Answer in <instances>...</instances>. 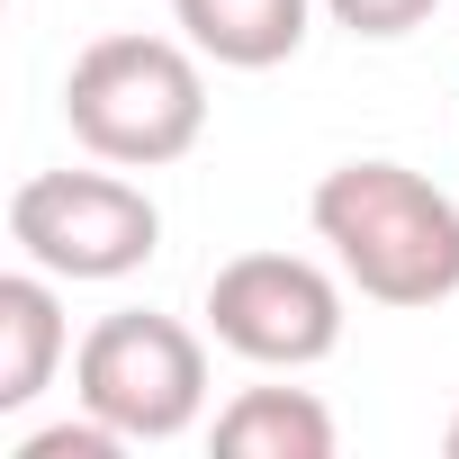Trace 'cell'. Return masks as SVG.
Returning <instances> with one entry per match:
<instances>
[{"label": "cell", "instance_id": "cell-1", "mask_svg": "<svg viewBox=\"0 0 459 459\" xmlns=\"http://www.w3.org/2000/svg\"><path fill=\"white\" fill-rule=\"evenodd\" d=\"M316 235L333 244V271L369 307H441L459 298V198L432 189L405 162H333L307 198Z\"/></svg>", "mask_w": 459, "mask_h": 459}, {"label": "cell", "instance_id": "cell-2", "mask_svg": "<svg viewBox=\"0 0 459 459\" xmlns=\"http://www.w3.org/2000/svg\"><path fill=\"white\" fill-rule=\"evenodd\" d=\"M64 126L117 171H162L207 135V73L189 37H100L64 73Z\"/></svg>", "mask_w": 459, "mask_h": 459}, {"label": "cell", "instance_id": "cell-3", "mask_svg": "<svg viewBox=\"0 0 459 459\" xmlns=\"http://www.w3.org/2000/svg\"><path fill=\"white\" fill-rule=\"evenodd\" d=\"M73 396L117 423L126 441H180L207 414V342L180 316L153 307H117L82 333L73 351Z\"/></svg>", "mask_w": 459, "mask_h": 459}, {"label": "cell", "instance_id": "cell-4", "mask_svg": "<svg viewBox=\"0 0 459 459\" xmlns=\"http://www.w3.org/2000/svg\"><path fill=\"white\" fill-rule=\"evenodd\" d=\"M10 244L37 271L91 289V280H126L162 253V207L135 180H117V162L108 171H28L10 189Z\"/></svg>", "mask_w": 459, "mask_h": 459}, {"label": "cell", "instance_id": "cell-5", "mask_svg": "<svg viewBox=\"0 0 459 459\" xmlns=\"http://www.w3.org/2000/svg\"><path fill=\"white\" fill-rule=\"evenodd\" d=\"M207 333L253 369H316L342 351V280L307 253H235L207 280Z\"/></svg>", "mask_w": 459, "mask_h": 459}, {"label": "cell", "instance_id": "cell-6", "mask_svg": "<svg viewBox=\"0 0 459 459\" xmlns=\"http://www.w3.org/2000/svg\"><path fill=\"white\" fill-rule=\"evenodd\" d=\"M316 10H325V0H171L180 37H189L207 64H225V73H271V64H289V55L307 46Z\"/></svg>", "mask_w": 459, "mask_h": 459}, {"label": "cell", "instance_id": "cell-7", "mask_svg": "<svg viewBox=\"0 0 459 459\" xmlns=\"http://www.w3.org/2000/svg\"><path fill=\"white\" fill-rule=\"evenodd\" d=\"M64 298H55V271H10L0 280V414H28L55 369H64Z\"/></svg>", "mask_w": 459, "mask_h": 459}, {"label": "cell", "instance_id": "cell-8", "mask_svg": "<svg viewBox=\"0 0 459 459\" xmlns=\"http://www.w3.org/2000/svg\"><path fill=\"white\" fill-rule=\"evenodd\" d=\"M225 459H333L342 423L316 387H244L235 405H216V432H207Z\"/></svg>", "mask_w": 459, "mask_h": 459}, {"label": "cell", "instance_id": "cell-9", "mask_svg": "<svg viewBox=\"0 0 459 459\" xmlns=\"http://www.w3.org/2000/svg\"><path fill=\"white\" fill-rule=\"evenodd\" d=\"M117 450H126V432L82 405V423H46V432H28L10 459H117Z\"/></svg>", "mask_w": 459, "mask_h": 459}, {"label": "cell", "instance_id": "cell-10", "mask_svg": "<svg viewBox=\"0 0 459 459\" xmlns=\"http://www.w3.org/2000/svg\"><path fill=\"white\" fill-rule=\"evenodd\" d=\"M432 10H441V0H325V19H333V28H351V37H369V46L414 37Z\"/></svg>", "mask_w": 459, "mask_h": 459}, {"label": "cell", "instance_id": "cell-11", "mask_svg": "<svg viewBox=\"0 0 459 459\" xmlns=\"http://www.w3.org/2000/svg\"><path fill=\"white\" fill-rule=\"evenodd\" d=\"M441 450H450V459H459V414H450V432H441Z\"/></svg>", "mask_w": 459, "mask_h": 459}]
</instances>
